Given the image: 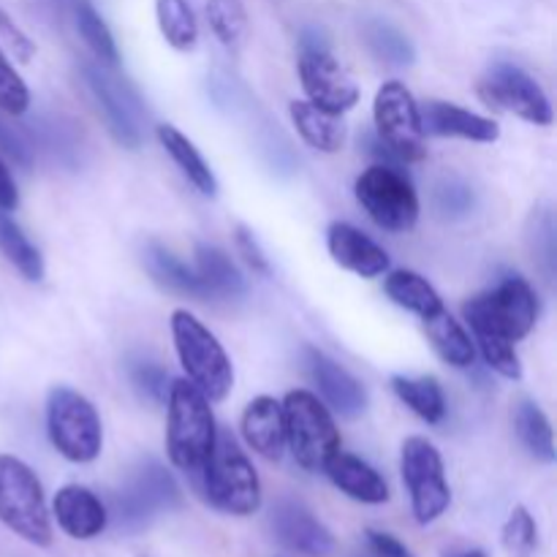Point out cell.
<instances>
[{"mask_svg":"<svg viewBox=\"0 0 557 557\" xmlns=\"http://www.w3.org/2000/svg\"><path fill=\"white\" fill-rule=\"evenodd\" d=\"M419 117H422L424 134L433 136H457V139L479 141V145H493L500 139V128L495 120L482 117L476 112L457 107L449 101H424L419 107Z\"/></svg>","mask_w":557,"mask_h":557,"instance_id":"19","label":"cell"},{"mask_svg":"<svg viewBox=\"0 0 557 557\" xmlns=\"http://www.w3.org/2000/svg\"><path fill=\"white\" fill-rule=\"evenodd\" d=\"M156 16L169 47L177 52H190L196 47L199 25L188 0H156Z\"/></svg>","mask_w":557,"mask_h":557,"instance_id":"32","label":"cell"},{"mask_svg":"<svg viewBox=\"0 0 557 557\" xmlns=\"http://www.w3.org/2000/svg\"><path fill=\"white\" fill-rule=\"evenodd\" d=\"M324 473L343 495H348L351 500H359V504L379 506L389 500V484H386V479L373 466H368L362 457L337 451L326 462Z\"/></svg>","mask_w":557,"mask_h":557,"instance_id":"21","label":"cell"},{"mask_svg":"<svg viewBox=\"0 0 557 557\" xmlns=\"http://www.w3.org/2000/svg\"><path fill=\"white\" fill-rule=\"evenodd\" d=\"M243 438L264 460H281L286 451L283 406L270 395L253 397L243 413Z\"/></svg>","mask_w":557,"mask_h":557,"instance_id":"20","label":"cell"},{"mask_svg":"<svg viewBox=\"0 0 557 557\" xmlns=\"http://www.w3.org/2000/svg\"><path fill=\"white\" fill-rule=\"evenodd\" d=\"M384 292L392 302L406 308L408 313H417L419 319H430V315H435L438 310H444V299H441V294L435 292V288L430 286L419 272H411V270L386 272Z\"/></svg>","mask_w":557,"mask_h":557,"instance_id":"26","label":"cell"},{"mask_svg":"<svg viewBox=\"0 0 557 557\" xmlns=\"http://www.w3.org/2000/svg\"><path fill=\"white\" fill-rule=\"evenodd\" d=\"M38 136H33V145H41L49 156L58 158L65 166H76L79 163V134L71 123H63L60 117L44 120L36 125Z\"/></svg>","mask_w":557,"mask_h":557,"instance_id":"35","label":"cell"},{"mask_svg":"<svg viewBox=\"0 0 557 557\" xmlns=\"http://www.w3.org/2000/svg\"><path fill=\"white\" fill-rule=\"evenodd\" d=\"M156 136L158 141H161L163 150H166L169 156H172V161L177 163L180 172L185 174V180H188L201 196L218 194V180L215 174H212L210 163L201 158V152L196 150L194 141H190L183 131H177L174 125H158Z\"/></svg>","mask_w":557,"mask_h":557,"instance_id":"24","label":"cell"},{"mask_svg":"<svg viewBox=\"0 0 557 557\" xmlns=\"http://www.w3.org/2000/svg\"><path fill=\"white\" fill-rule=\"evenodd\" d=\"M359 207L384 232H411L419 221V196L397 166L373 163L354 183Z\"/></svg>","mask_w":557,"mask_h":557,"instance_id":"8","label":"cell"},{"mask_svg":"<svg viewBox=\"0 0 557 557\" xmlns=\"http://www.w3.org/2000/svg\"><path fill=\"white\" fill-rule=\"evenodd\" d=\"M16 207H20V190H16L9 166L0 158V212H14Z\"/></svg>","mask_w":557,"mask_h":557,"instance_id":"45","label":"cell"},{"mask_svg":"<svg viewBox=\"0 0 557 557\" xmlns=\"http://www.w3.org/2000/svg\"><path fill=\"white\" fill-rule=\"evenodd\" d=\"M462 315L471 324L473 335H493L517 343L536 326L539 299L525 277L509 275L493 292L468 299L462 305Z\"/></svg>","mask_w":557,"mask_h":557,"instance_id":"4","label":"cell"},{"mask_svg":"<svg viewBox=\"0 0 557 557\" xmlns=\"http://www.w3.org/2000/svg\"><path fill=\"white\" fill-rule=\"evenodd\" d=\"M473 188L457 177H446L435 185L433 205L444 218H462L473 210Z\"/></svg>","mask_w":557,"mask_h":557,"instance_id":"40","label":"cell"},{"mask_svg":"<svg viewBox=\"0 0 557 557\" xmlns=\"http://www.w3.org/2000/svg\"><path fill=\"white\" fill-rule=\"evenodd\" d=\"M180 504L183 493L172 473L161 462L141 460L114 495V517L125 531H141L158 515L177 509Z\"/></svg>","mask_w":557,"mask_h":557,"instance_id":"10","label":"cell"},{"mask_svg":"<svg viewBox=\"0 0 557 557\" xmlns=\"http://www.w3.org/2000/svg\"><path fill=\"white\" fill-rule=\"evenodd\" d=\"M27 107H30V90L0 49V112L20 117L27 112Z\"/></svg>","mask_w":557,"mask_h":557,"instance_id":"39","label":"cell"},{"mask_svg":"<svg viewBox=\"0 0 557 557\" xmlns=\"http://www.w3.org/2000/svg\"><path fill=\"white\" fill-rule=\"evenodd\" d=\"M131 384L136 386L139 395H145L147 400L163 403L169 395V373L152 359H139V362L131 364Z\"/></svg>","mask_w":557,"mask_h":557,"instance_id":"41","label":"cell"},{"mask_svg":"<svg viewBox=\"0 0 557 557\" xmlns=\"http://www.w3.org/2000/svg\"><path fill=\"white\" fill-rule=\"evenodd\" d=\"M473 337H476L484 362H487L495 373L504 375V379L509 381L522 379V364L515 351V343L504 341V337H493V335H473Z\"/></svg>","mask_w":557,"mask_h":557,"instance_id":"37","label":"cell"},{"mask_svg":"<svg viewBox=\"0 0 557 557\" xmlns=\"http://www.w3.org/2000/svg\"><path fill=\"white\" fill-rule=\"evenodd\" d=\"M392 389H395V395L400 397L419 419H424L428 424L444 422L446 395L444 389H441L438 379H433V375H419V379L395 375V379H392Z\"/></svg>","mask_w":557,"mask_h":557,"instance_id":"29","label":"cell"},{"mask_svg":"<svg viewBox=\"0 0 557 557\" xmlns=\"http://www.w3.org/2000/svg\"><path fill=\"white\" fill-rule=\"evenodd\" d=\"M85 79L114 141L136 150L141 145V123H145V103L136 87L125 76L114 74L112 65L103 63H87Z\"/></svg>","mask_w":557,"mask_h":557,"instance_id":"12","label":"cell"},{"mask_svg":"<svg viewBox=\"0 0 557 557\" xmlns=\"http://www.w3.org/2000/svg\"><path fill=\"white\" fill-rule=\"evenodd\" d=\"M237 248L245 256L250 270L259 272V275H270V261H267L264 250H261V245L256 243V237L245 226L237 228Z\"/></svg>","mask_w":557,"mask_h":557,"instance_id":"43","label":"cell"},{"mask_svg":"<svg viewBox=\"0 0 557 557\" xmlns=\"http://www.w3.org/2000/svg\"><path fill=\"white\" fill-rule=\"evenodd\" d=\"M52 3L63 5V9H71V5H74V3H76V0H52Z\"/></svg>","mask_w":557,"mask_h":557,"instance_id":"47","label":"cell"},{"mask_svg":"<svg viewBox=\"0 0 557 557\" xmlns=\"http://www.w3.org/2000/svg\"><path fill=\"white\" fill-rule=\"evenodd\" d=\"M364 539H368L370 549H373L375 557H413L411 549H408L400 539L392 536V533L368 531L364 533Z\"/></svg>","mask_w":557,"mask_h":557,"instance_id":"44","label":"cell"},{"mask_svg":"<svg viewBox=\"0 0 557 557\" xmlns=\"http://www.w3.org/2000/svg\"><path fill=\"white\" fill-rule=\"evenodd\" d=\"M196 275H199L201 299H239L245 294V281L234 261L215 245L196 248Z\"/></svg>","mask_w":557,"mask_h":557,"instance_id":"22","label":"cell"},{"mask_svg":"<svg viewBox=\"0 0 557 557\" xmlns=\"http://www.w3.org/2000/svg\"><path fill=\"white\" fill-rule=\"evenodd\" d=\"M145 264L158 286L169 288V292L174 294H183V297L201 299V286L196 270H190L185 261H180L177 256L169 248H163L161 243H147Z\"/></svg>","mask_w":557,"mask_h":557,"instance_id":"28","label":"cell"},{"mask_svg":"<svg viewBox=\"0 0 557 557\" xmlns=\"http://www.w3.org/2000/svg\"><path fill=\"white\" fill-rule=\"evenodd\" d=\"M479 96L487 107L509 112L531 125H553L555 112L544 87L528 71L511 63L490 65L479 79Z\"/></svg>","mask_w":557,"mask_h":557,"instance_id":"13","label":"cell"},{"mask_svg":"<svg viewBox=\"0 0 557 557\" xmlns=\"http://www.w3.org/2000/svg\"><path fill=\"white\" fill-rule=\"evenodd\" d=\"M0 522L33 547L52 544L41 482L14 455H0Z\"/></svg>","mask_w":557,"mask_h":557,"instance_id":"6","label":"cell"},{"mask_svg":"<svg viewBox=\"0 0 557 557\" xmlns=\"http://www.w3.org/2000/svg\"><path fill=\"white\" fill-rule=\"evenodd\" d=\"M0 36L5 38V44H9V49L14 52L16 60H22V63H30V58L36 54V44H33L30 38L22 33V27L16 25V22L11 20L3 9H0Z\"/></svg>","mask_w":557,"mask_h":557,"instance_id":"42","label":"cell"},{"mask_svg":"<svg viewBox=\"0 0 557 557\" xmlns=\"http://www.w3.org/2000/svg\"><path fill=\"white\" fill-rule=\"evenodd\" d=\"M504 549L509 557H533L539 553V528L525 506H515L504 525Z\"/></svg>","mask_w":557,"mask_h":557,"instance_id":"36","label":"cell"},{"mask_svg":"<svg viewBox=\"0 0 557 557\" xmlns=\"http://www.w3.org/2000/svg\"><path fill=\"white\" fill-rule=\"evenodd\" d=\"M207 20L226 49H237L248 33V11L243 0H207Z\"/></svg>","mask_w":557,"mask_h":557,"instance_id":"34","label":"cell"},{"mask_svg":"<svg viewBox=\"0 0 557 557\" xmlns=\"http://www.w3.org/2000/svg\"><path fill=\"white\" fill-rule=\"evenodd\" d=\"M444 557H487V553H482V549H466V553H451Z\"/></svg>","mask_w":557,"mask_h":557,"instance_id":"46","label":"cell"},{"mask_svg":"<svg viewBox=\"0 0 557 557\" xmlns=\"http://www.w3.org/2000/svg\"><path fill=\"white\" fill-rule=\"evenodd\" d=\"M292 123L297 125L299 136L319 152H341L346 145V123L341 114H332L326 109L315 107L310 101H292L288 107Z\"/></svg>","mask_w":557,"mask_h":557,"instance_id":"23","label":"cell"},{"mask_svg":"<svg viewBox=\"0 0 557 557\" xmlns=\"http://www.w3.org/2000/svg\"><path fill=\"white\" fill-rule=\"evenodd\" d=\"M375 139L386 147L397 163H422L428 158L419 103L403 82H384L375 92L373 103Z\"/></svg>","mask_w":557,"mask_h":557,"instance_id":"9","label":"cell"},{"mask_svg":"<svg viewBox=\"0 0 557 557\" xmlns=\"http://www.w3.org/2000/svg\"><path fill=\"white\" fill-rule=\"evenodd\" d=\"M166 403V455L174 468L196 476L218 438L210 400L188 379H180L169 386Z\"/></svg>","mask_w":557,"mask_h":557,"instance_id":"1","label":"cell"},{"mask_svg":"<svg viewBox=\"0 0 557 557\" xmlns=\"http://www.w3.org/2000/svg\"><path fill=\"white\" fill-rule=\"evenodd\" d=\"M362 41L375 60L395 65V69H406L417 60V49H413L411 38L400 27L392 25L389 20H381V16H370V20L362 22Z\"/></svg>","mask_w":557,"mask_h":557,"instance_id":"27","label":"cell"},{"mask_svg":"<svg viewBox=\"0 0 557 557\" xmlns=\"http://www.w3.org/2000/svg\"><path fill=\"white\" fill-rule=\"evenodd\" d=\"M299 79L308 101L332 114H343L359 103V87L330 49H299Z\"/></svg>","mask_w":557,"mask_h":557,"instance_id":"14","label":"cell"},{"mask_svg":"<svg viewBox=\"0 0 557 557\" xmlns=\"http://www.w3.org/2000/svg\"><path fill=\"white\" fill-rule=\"evenodd\" d=\"M326 248L343 270L354 272L364 281H373V277L389 272V253L346 221L332 223L330 232H326Z\"/></svg>","mask_w":557,"mask_h":557,"instance_id":"16","label":"cell"},{"mask_svg":"<svg viewBox=\"0 0 557 557\" xmlns=\"http://www.w3.org/2000/svg\"><path fill=\"white\" fill-rule=\"evenodd\" d=\"M196 476H199L201 493L212 509L232 517H250L259 511V473L228 430H218L215 446Z\"/></svg>","mask_w":557,"mask_h":557,"instance_id":"2","label":"cell"},{"mask_svg":"<svg viewBox=\"0 0 557 557\" xmlns=\"http://www.w3.org/2000/svg\"><path fill=\"white\" fill-rule=\"evenodd\" d=\"M169 321H172L174 351L190 384L210 403L226 400L234 386V368L226 348L190 310H174Z\"/></svg>","mask_w":557,"mask_h":557,"instance_id":"3","label":"cell"},{"mask_svg":"<svg viewBox=\"0 0 557 557\" xmlns=\"http://www.w3.org/2000/svg\"><path fill=\"white\" fill-rule=\"evenodd\" d=\"M424 321V332H428V341L433 343L435 354L444 359L451 368H471L473 357H476V348H473L471 335L466 332V326L460 321H455V315L449 310H438L435 315Z\"/></svg>","mask_w":557,"mask_h":557,"instance_id":"25","label":"cell"},{"mask_svg":"<svg viewBox=\"0 0 557 557\" xmlns=\"http://www.w3.org/2000/svg\"><path fill=\"white\" fill-rule=\"evenodd\" d=\"M283 406L286 444L299 468L310 473H324L326 462L341 451V433L335 428L330 408L305 389L288 392Z\"/></svg>","mask_w":557,"mask_h":557,"instance_id":"5","label":"cell"},{"mask_svg":"<svg viewBox=\"0 0 557 557\" xmlns=\"http://www.w3.org/2000/svg\"><path fill=\"white\" fill-rule=\"evenodd\" d=\"M71 11H74L76 30H79V36L85 38V44L90 47V52L96 54L98 63L112 65L114 69L120 60V52H117V44H114L112 30H109L107 22L101 20V14L92 9L90 0H76V3L71 5Z\"/></svg>","mask_w":557,"mask_h":557,"instance_id":"33","label":"cell"},{"mask_svg":"<svg viewBox=\"0 0 557 557\" xmlns=\"http://www.w3.org/2000/svg\"><path fill=\"white\" fill-rule=\"evenodd\" d=\"M305 354H308L310 375H313L326 406L346 419H357L359 413H364V408H368V392H364V386L348 370H343L335 359L319 351V348H308Z\"/></svg>","mask_w":557,"mask_h":557,"instance_id":"18","label":"cell"},{"mask_svg":"<svg viewBox=\"0 0 557 557\" xmlns=\"http://www.w3.org/2000/svg\"><path fill=\"white\" fill-rule=\"evenodd\" d=\"M0 253L9 264L20 272L25 281L38 283L44 277V259L36 245L22 234V228L11 221L5 212H0Z\"/></svg>","mask_w":557,"mask_h":557,"instance_id":"31","label":"cell"},{"mask_svg":"<svg viewBox=\"0 0 557 557\" xmlns=\"http://www.w3.org/2000/svg\"><path fill=\"white\" fill-rule=\"evenodd\" d=\"M47 430L54 449L69 462H92L101 455L103 430L96 406L69 386H54L47 397Z\"/></svg>","mask_w":557,"mask_h":557,"instance_id":"7","label":"cell"},{"mask_svg":"<svg viewBox=\"0 0 557 557\" xmlns=\"http://www.w3.org/2000/svg\"><path fill=\"white\" fill-rule=\"evenodd\" d=\"M270 531L281 547L299 555L326 557L335 549V536L330 533V528L308 506L294 498H281L277 504H272Z\"/></svg>","mask_w":557,"mask_h":557,"instance_id":"15","label":"cell"},{"mask_svg":"<svg viewBox=\"0 0 557 557\" xmlns=\"http://www.w3.org/2000/svg\"><path fill=\"white\" fill-rule=\"evenodd\" d=\"M515 428L525 449L531 451L536 460L555 462V435L553 424L544 417L542 408L533 400H520L515 408Z\"/></svg>","mask_w":557,"mask_h":557,"instance_id":"30","label":"cell"},{"mask_svg":"<svg viewBox=\"0 0 557 557\" xmlns=\"http://www.w3.org/2000/svg\"><path fill=\"white\" fill-rule=\"evenodd\" d=\"M52 511L60 531L65 536L76 539V542H90V539L101 536L107 531V506L101 504V498L92 490L79 487V484L60 487L52 500Z\"/></svg>","mask_w":557,"mask_h":557,"instance_id":"17","label":"cell"},{"mask_svg":"<svg viewBox=\"0 0 557 557\" xmlns=\"http://www.w3.org/2000/svg\"><path fill=\"white\" fill-rule=\"evenodd\" d=\"M11 114L0 112V152L22 169H30L36 161V145H33L30 131L11 123Z\"/></svg>","mask_w":557,"mask_h":557,"instance_id":"38","label":"cell"},{"mask_svg":"<svg viewBox=\"0 0 557 557\" xmlns=\"http://www.w3.org/2000/svg\"><path fill=\"white\" fill-rule=\"evenodd\" d=\"M400 473L411 495L413 520L419 525H433L451 504V490L444 473V457L422 435L406 438L400 451Z\"/></svg>","mask_w":557,"mask_h":557,"instance_id":"11","label":"cell"}]
</instances>
